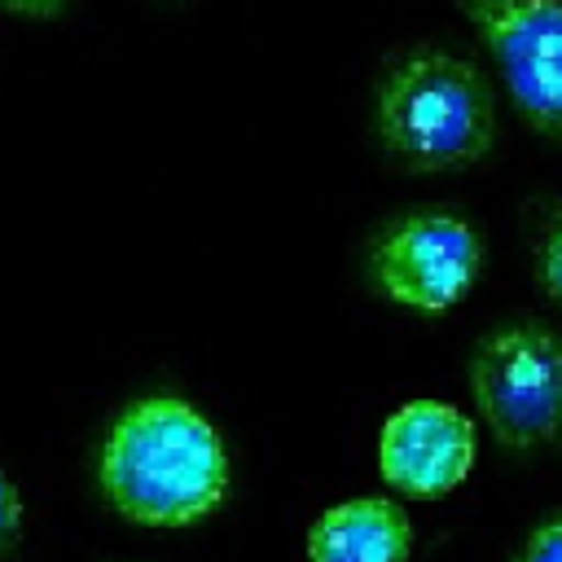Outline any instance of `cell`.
<instances>
[{
  "mask_svg": "<svg viewBox=\"0 0 562 562\" xmlns=\"http://www.w3.org/2000/svg\"><path fill=\"white\" fill-rule=\"evenodd\" d=\"M408 514L386 496L342 501L307 531V562H408Z\"/></svg>",
  "mask_w": 562,
  "mask_h": 562,
  "instance_id": "cell-7",
  "label": "cell"
},
{
  "mask_svg": "<svg viewBox=\"0 0 562 562\" xmlns=\"http://www.w3.org/2000/svg\"><path fill=\"white\" fill-rule=\"evenodd\" d=\"M518 562H562V514L544 518V522L527 536Z\"/></svg>",
  "mask_w": 562,
  "mask_h": 562,
  "instance_id": "cell-9",
  "label": "cell"
},
{
  "mask_svg": "<svg viewBox=\"0 0 562 562\" xmlns=\"http://www.w3.org/2000/svg\"><path fill=\"white\" fill-rule=\"evenodd\" d=\"M492 53L514 110L562 145V0H457Z\"/></svg>",
  "mask_w": 562,
  "mask_h": 562,
  "instance_id": "cell-5",
  "label": "cell"
},
{
  "mask_svg": "<svg viewBox=\"0 0 562 562\" xmlns=\"http://www.w3.org/2000/svg\"><path fill=\"white\" fill-rule=\"evenodd\" d=\"M536 285L562 307V202H549L536 233Z\"/></svg>",
  "mask_w": 562,
  "mask_h": 562,
  "instance_id": "cell-8",
  "label": "cell"
},
{
  "mask_svg": "<svg viewBox=\"0 0 562 562\" xmlns=\"http://www.w3.org/2000/svg\"><path fill=\"white\" fill-rule=\"evenodd\" d=\"M470 391L505 448L562 439V334L540 321H514L479 338Z\"/></svg>",
  "mask_w": 562,
  "mask_h": 562,
  "instance_id": "cell-3",
  "label": "cell"
},
{
  "mask_svg": "<svg viewBox=\"0 0 562 562\" xmlns=\"http://www.w3.org/2000/svg\"><path fill=\"white\" fill-rule=\"evenodd\" d=\"M101 487L132 522L184 527L224 501L228 457L193 404L149 395L114 422L101 448Z\"/></svg>",
  "mask_w": 562,
  "mask_h": 562,
  "instance_id": "cell-1",
  "label": "cell"
},
{
  "mask_svg": "<svg viewBox=\"0 0 562 562\" xmlns=\"http://www.w3.org/2000/svg\"><path fill=\"white\" fill-rule=\"evenodd\" d=\"M474 465V422L439 400H413L386 417L378 439L382 479L417 501L452 492Z\"/></svg>",
  "mask_w": 562,
  "mask_h": 562,
  "instance_id": "cell-6",
  "label": "cell"
},
{
  "mask_svg": "<svg viewBox=\"0 0 562 562\" xmlns=\"http://www.w3.org/2000/svg\"><path fill=\"white\" fill-rule=\"evenodd\" d=\"M18 522H22V501H18V487L9 483V474L0 470V553L13 544Z\"/></svg>",
  "mask_w": 562,
  "mask_h": 562,
  "instance_id": "cell-10",
  "label": "cell"
},
{
  "mask_svg": "<svg viewBox=\"0 0 562 562\" xmlns=\"http://www.w3.org/2000/svg\"><path fill=\"white\" fill-rule=\"evenodd\" d=\"M70 0H0L4 13H18V18H57Z\"/></svg>",
  "mask_w": 562,
  "mask_h": 562,
  "instance_id": "cell-11",
  "label": "cell"
},
{
  "mask_svg": "<svg viewBox=\"0 0 562 562\" xmlns=\"http://www.w3.org/2000/svg\"><path fill=\"white\" fill-rule=\"evenodd\" d=\"M483 272V237L452 211H408L391 220L369 255L378 294L413 312L457 307Z\"/></svg>",
  "mask_w": 562,
  "mask_h": 562,
  "instance_id": "cell-4",
  "label": "cell"
},
{
  "mask_svg": "<svg viewBox=\"0 0 562 562\" xmlns=\"http://www.w3.org/2000/svg\"><path fill=\"white\" fill-rule=\"evenodd\" d=\"M378 136L413 171L479 162L496 140L487 75L448 48L404 53L378 88Z\"/></svg>",
  "mask_w": 562,
  "mask_h": 562,
  "instance_id": "cell-2",
  "label": "cell"
}]
</instances>
